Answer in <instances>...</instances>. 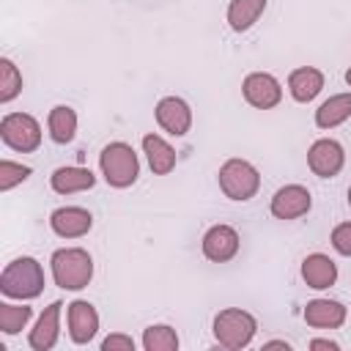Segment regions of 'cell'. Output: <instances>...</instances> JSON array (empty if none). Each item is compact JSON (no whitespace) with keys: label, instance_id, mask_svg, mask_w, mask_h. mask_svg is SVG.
Returning <instances> with one entry per match:
<instances>
[{"label":"cell","instance_id":"26","mask_svg":"<svg viewBox=\"0 0 351 351\" xmlns=\"http://www.w3.org/2000/svg\"><path fill=\"white\" fill-rule=\"evenodd\" d=\"M27 176H30V167H27V165L11 162V159H3V162H0V189H3V192L14 189V186L22 184Z\"/></svg>","mask_w":351,"mask_h":351},{"label":"cell","instance_id":"8","mask_svg":"<svg viewBox=\"0 0 351 351\" xmlns=\"http://www.w3.org/2000/svg\"><path fill=\"white\" fill-rule=\"evenodd\" d=\"M241 90H244V99H247L252 107H258V110H271V107H277L280 99H282L280 82H277L271 74H266V71H252V74H247Z\"/></svg>","mask_w":351,"mask_h":351},{"label":"cell","instance_id":"24","mask_svg":"<svg viewBox=\"0 0 351 351\" xmlns=\"http://www.w3.org/2000/svg\"><path fill=\"white\" fill-rule=\"evenodd\" d=\"M30 315H33V310L27 304H8V302H3L0 304V329L5 335H16V332L25 329Z\"/></svg>","mask_w":351,"mask_h":351},{"label":"cell","instance_id":"14","mask_svg":"<svg viewBox=\"0 0 351 351\" xmlns=\"http://www.w3.org/2000/svg\"><path fill=\"white\" fill-rule=\"evenodd\" d=\"M60 302H52L41 318L36 321V326L30 329V348L33 351H49L55 343H58V335H60Z\"/></svg>","mask_w":351,"mask_h":351},{"label":"cell","instance_id":"22","mask_svg":"<svg viewBox=\"0 0 351 351\" xmlns=\"http://www.w3.org/2000/svg\"><path fill=\"white\" fill-rule=\"evenodd\" d=\"M263 8H266V0H230V5H228V25L236 33H241V30H247V27H252L258 22Z\"/></svg>","mask_w":351,"mask_h":351},{"label":"cell","instance_id":"28","mask_svg":"<svg viewBox=\"0 0 351 351\" xmlns=\"http://www.w3.org/2000/svg\"><path fill=\"white\" fill-rule=\"evenodd\" d=\"M101 351H134V340L129 335H110L104 337Z\"/></svg>","mask_w":351,"mask_h":351},{"label":"cell","instance_id":"21","mask_svg":"<svg viewBox=\"0 0 351 351\" xmlns=\"http://www.w3.org/2000/svg\"><path fill=\"white\" fill-rule=\"evenodd\" d=\"M47 126H49V137L55 143H71L74 134H77V112L66 104H58L49 110V118H47Z\"/></svg>","mask_w":351,"mask_h":351},{"label":"cell","instance_id":"12","mask_svg":"<svg viewBox=\"0 0 351 351\" xmlns=\"http://www.w3.org/2000/svg\"><path fill=\"white\" fill-rule=\"evenodd\" d=\"M49 225L60 239H80V236H85L90 230L93 217H90V211H85L80 206H63V208L52 211Z\"/></svg>","mask_w":351,"mask_h":351},{"label":"cell","instance_id":"6","mask_svg":"<svg viewBox=\"0 0 351 351\" xmlns=\"http://www.w3.org/2000/svg\"><path fill=\"white\" fill-rule=\"evenodd\" d=\"M0 137L8 148L27 154V151H36L41 145V126L27 112H8L0 121Z\"/></svg>","mask_w":351,"mask_h":351},{"label":"cell","instance_id":"3","mask_svg":"<svg viewBox=\"0 0 351 351\" xmlns=\"http://www.w3.org/2000/svg\"><path fill=\"white\" fill-rule=\"evenodd\" d=\"M99 167H101L104 181L110 186H115V189L132 186L137 181V176H140L137 154L126 143H110V145H104L101 154H99Z\"/></svg>","mask_w":351,"mask_h":351},{"label":"cell","instance_id":"9","mask_svg":"<svg viewBox=\"0 0 351 351\" xmlns=\"http://www.w3.org/2000/svg\"><path fill=\"white\" fill-rule=\"evenodd\" d=\"M313 200H310V189L302 184H285L274 192L271 197V214L277 219H296L304 217L310 211Z\"/></svg>","mask_w":351,"mask_h":351},{"label":"cell","instance_id":"4","mask_svg":"<svg viewBox=\"0 0 351 351\" xmlns=\"http://www.w3.org/2000/svg\"><path fill=\"white\" fill-rule=\"evenodd\" d=\"M255 329H258L255 315H250L247 310H239V307L219 310L217 318H214V337L225 348H244V346H250V340L255 337Z\"/></svg>","mask_w":351,"mask_h":351},{"label":"cell","instance_id":"32","mask_svg":"<svg viewBox=\"0 0 351 351\" xmlns=\"http://www.w3.org/2000/svg\"><path fill=\"white\" fill-rule=\"evenodd\" d=\"M348 206H351V186H348Z\"/></svg>","mask_w":351,"mask_h":351},{"label":"cell","instance_id":"11","mask_svg":"<svg viewBox=\"0 0 351 351\" xmlns=\"http://www.w3.org/2000/svg\"><path fill=\"white\" fill-rule=\"evenodd\" d=\"M99 332V313L90 302L77 299L69 304V335L77 346H85Z\"/></svg>","mask_w":351,"mask_h":351},{"label":"cell","instance_id":"15","mask_svg":"<svg viewBox=\"0 0 351 351\" xmlns=\"http://www.w3.org/2000/svg\"><path fill=\"white\" fill-rule=\"evenodd\" d=\"M302 277H304V282H307L310 288L324 291V288L335 285V280H337V266H335V261H332L329 255L313 252V255H307V258L302 261Z\"/></svg>","mask_w":351,"mask_h":351},{"label":"cell","instance_id":"17","mask_svg":"<svg viewBox=\"0 0 351 351\" xmlns=\"http://www.w3.org/2000/svg\"><path fill=\"white\" fill-rule=\"evenodd\" d=\"M324 88V74L313 66H302V69H293L291 77H288V90L296 101H313Z\"/></svg>","mask_w":351,"mask_h":351},{"label":"cell","instance_id":"18","mask_svg":"<svg viewBox=\"0 0 351 351\" xmlns=\"http://www.w3.org/2000/svg\"><path fill=\"white\" fill-rule=\"evenodd\" d=\"M52 189L58 195H74V192H85L96 184V176L85 167H58L49 178Z\"/></svg>","mask_w":351,"mask_h":351},{"label":"cell","instance_id":"7","mask_svg":"<svg viewBox=\"0 0 351 351\" xmlns=\"http://www.w3.org/2000/svg\"><path fill=\"white\" fill-rule=\"evenodd\" d=\"M343 162H346V154H343V145L337 140H329V137H321L310 145L307 151V165L310 170L318 176V178H332L343 170Z\"/></svg>","mask_w":351,"mask_h":351},{"label":"cell","instance_id":"23","mask_svg":"<svg viewBox=\"0 0 351 351\" xmlns=\"http://www.w3.org/2000/svg\"><path fill=\"white\" fill-rule=\"evenodd\" d=\"M143 348L145 351H176L178 348V335L167 324H154L143 332Z\"/></svg>","mask_w":351,"mask_h":351},{"label":"cell","instance_id":"10","mask_svg":"<svg viewBox=\"0 0 351 351\" xmlns=\"http://www.w3.org/2000/svg\"><path fill=\"white\" fill-rule=\"evenodd\" d=\"M156 123L167 132V134H173V137H184L186 132H189V126H192V110H189V104L184 101V99H178V96H165V99H159V104H156Z\"/></svg>","mask_w":351,"mask_h":351},{"label":"cell","instance_id":"2","mask_svg":"<svg viewBox=\"0 0 351 351\" xmlns=\"http://www.w3.org/2000/svg\"><path fill=\"white\" fill-rule=\"evenodd\" d=\"M49 266H52L55 285H60L66 291H80L93 277V261L80 247H63V250L52 252Z\"/></svg>","mask_w":351,"mask_h":351},{"label":"cell","instance_id":"30","mask_svg":"<svg viewBox=\"0 0 351 351\" xmlns=\"http://www.w3.org/2000/svg\"><path fill=\"white\" fill-rule=\"evenodd\" d=\"M263 348H285V351H288L291 346H288L285 340H269V343H263Z\"/></svg>","mask_w":351,"mask_h":351},{"label":"cell","instance_id":"13","mask_svg":"<svg viewBox=\"0 0 351 351\" xmlns=\"http://www.w3.org/2000/svg\"><path fill=\"white\" fill-rule=\"evenodd\" d=\"M239 252V233L230 225H214L203 236V255L214 263H225Z\"/></svg>","mask_w":351,"mask_h":351},{"label":"cell","instance_id":"31","mask_svg":"<svg viewBox=\"0 0 351 351\" xmlns=\"http://www.w3.org/2000/svg\"><path fill=\"white\" fill-rule=\"evenodd\" d=\"M346 82H348V85H351V69H348V71H346Z\"/></svg>","mask_w":351,"mask_h":351},{"label":"cell","instance_id":"25","mask_svg":"<svg viewBox=\"0 0 351 351\" xmlns=\"http://www.w3.org/2000/svg\"><path fill=\"white\" fill-rule=\"evenodd\" d=\"M19 90H22V74H19V69L8 58H3L0 60V101L8 104L11 99L19 96Z\"/></svg>","mask_w":351,"mask_h":351},{"label":"cell","instance_id":"1","mask_svg":"<svg viewBox=\"0 0 351 351\" xmlns=\"http://www.w3.org/2000/svg\"><path fill=\"white\" fill-rule=\"evenodd\" d=\"M0 291L11 299H36L44 291V271L36 258H16L0 274Z\"/></svg>","mask_w":351,"mask_h":351},{"label":"cell","instance_id":"16","mask_svg":"<svg viewBox=\"0 0 351 351\" xmlns=\"http://www.w3.org/2000/svg\"><path fill=\"white\" fill-rule=\"evenodd\" d=\"M304 321L315 329H337L346 321V307L335 299H313L304 307Z\"/></svg>","mask_w":351,"mask_h":351},{"label":"cell","instance_id":"5","mask_svg":"<svg viewBox=\"0 0 351 351\" xmlns=\"http://www.w3.org/2000/svg\"><path fill=\"white\" fill-rule=\"evenodd\" d=\"M217 178H219V189L230 200H250L258 192V186H261L258 170L250 162H244V159H228L219 167Z\"/></svg>","mask_w":351,"mask_h":351},{"label":"cell","instance_id":"29","mask_svg":"<svg viewBox=\"0 0 351 351\" xmlns=\"http://www.w3.org/2000/svg\"><path fill=\"white\" fill-rule=\"evenodd\" d=\"M310 348H329V351H337V343H335V340H310Z\"/></svg>","mask_w":351,"mask_h":351},{"label":"cell","instance_id":"20","mask_svg":"<svg viewBox=\"0 0 351 351\" xmlns=\"http://www.w3.org/2000/svg\"><path fill=\"white\" fill-rule=\"evenodd\" d=\"M346 118H351V93H337L329 96L318 110H315V123L321 129H335Z\"/></svg>","mask_w":351,"mask_h":351},{"label":"cell","instance_id":"19","mask_svg":"<svg viewBox=\"0 0 351 351\" xmlns=\"http://www.w3.org/2000/svg\"><path fill=\"white\" fill-rule=\"evenodd\" d=\"M143 151L148 156V165L156 176H167L176 167V151L167 140H162L159 134H145L143 137Z\"/></svg>","mask_w":351,"mask_h":351},{"label":"cell","instance_id":"27","mask_svg":"<svg viewBox=\"0 0 351 351\" xmlns=\"http://www.w3.org/2000/svg\"><path fill=\"white\" fill-rule=\"evenodd\" d=\"M332 247L340 255H351V222H343L332 230Z\"/></svg>","mask_w":351,"mask_h":351}]
</instances>
